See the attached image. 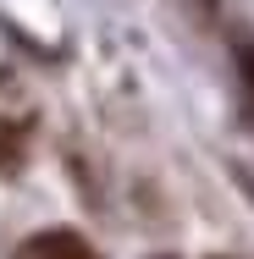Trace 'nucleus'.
Masks as SVG:
<instances>
[{
    "label": "nucleus",
    "mask_w": 254,
    "mask_h": 259,
    "mask_svg": "<svg viewBox=\"0 0 254 259\" xmlns=\"http://www.w3.org/2000/svg\"><path fill=\"white\" fill-rule=\"evenodd\" d=\"M17 259H100L78 232H66V226H50V232H39V237H28Z\"/></svg>",
    "instance_id": "nucleus-1"
},
{
    "label": "nucleus",
    "mask_w": 254,
    "mask_h": 259,
    "mask_svg": "<svg viewBox=\"0 0 254 259\" xmlns=\"http://www.w3.org/2000/svg\"><path fill=\"white\" fill-rule=\"evenodd\" d=\"M17 155H22V133L11 127V133H0V165H17Z\"/></svg>",
    "instance_id": "nucleus-2"
},
{
    "label": "nucleus",
    "mask_w": 254,
    "mask_h": 259,
    "mask_svg": "<svg viewBox=\"0 0 254 259\" xmlns=\"http://www.w3.org/2000/svg\"><path fill=\"white\" fill-rule=\"evenodd\" d=\"M232 182H238V188H243V193L254 199V165H243V160H232Z\"/></svg>",
    "instance_id": "nucleus-3"
},
{
    "label": "nucleus",
    "mask_w": 254,
    "mask_h": 259,
    "mask_svg": "<svg viewBox=\"0 0 254 259\" xmlns=\"http://www.w3.org/2000/svg\"><path fill=\"white\" fill-rule=\"evenodd\" d=\"M238 66H243V77H249V89H254V45H243V50H238Z\"/></svg>",
    "instance_id": "nucleus-4"
},
{
    "label": "nucleus",
    "mask_w": 254,
    "mask_h": 259,
    "mask_svg": "<svg viewBox=\"0 0 254 259\" xmlns=\"http://www.w3.org/2000/svg\"><path fill=\"white\" fill-rule=\"evenodd\" d=\"M155 259H171V254H155Z\"/></svg>",
    "instance_id": "nucleus-5"
}]
</instances>
